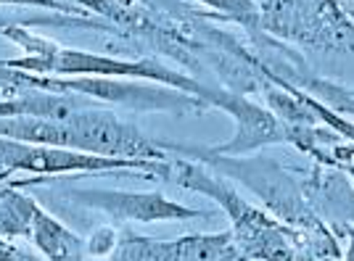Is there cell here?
<instances>
[{"instance_id":"11","label":"cell","mask_w":354,"mask_h":261,"mask_svg":"<svg viewBox=\"0 0 354 261\" xmlns=\"http://www.w3.org/2000/svg\"><path fill=\"white\" fill-rule=\"evenodd\" d=\"M177 261H249L233 240V232L185 235L175 240Z\"/></svg>"},{"instance_id":"20","label":"cell","mask_w":354,"mask_h":261,"mask_svg":"<svg viewBox=\"0 0 354 261\" xmlns=\"http://www.w3.org/2000/svg\"><path fill=\"white\" fill-rule=\"evenodd\" d=\"M0 98H6V93H3V90H0Z\"/></svg>"},{"instance_id":"3","label":"cell","mask_w":354,"mask_h":261,"mask_svg":"<svg viewBox=\"0 0 354 261\" xmlns=\"http://www.w3.org/2000/svg\"><path fill=\"white\" fill-rule=\"evenodd\" d=\"M172 177L180 188H188L193 193L209 195L222 206V211L233 222V240L241 248L246 259L259 261H291L294 251L286 238L283 224L270 219L257 206L246 203L236 190L227 185L225 177H217L204 164L193 161H175L172 164Z\"/></svg>"},{"instance_id":"2","label":"cell","mask_w":354,"mask_h":261,"mask_svg":"<svg viewBox=\"0 0 354 261\" xmlns=\"http://www.w3.org/2000/svg\"><path fill=\"white\" fill-rule=\"evenodd\" d=\"M3 37L16 43L24 56L19 58H0L6 69H19L30 74H45V77H122V79H143L153 85H167L183 90L188 95H196L204 101L207 85L193 79L180 69H172L156 58H138V61H124V58L101 56V53H88L77 48H64L48 37H40L24 27H3Z\"/></svg>"},{"instance_id":"4","label":"cell","mask_w":354,"mask_h":261,"mask_svg":"<svg viewBox=\"0 0 354 261\" xmlns=\"http://www.w3.org/2000/svg\"><path fill=\"white\" fill-rule=\"evenodd\" d=\"M30 90L48 93H77L111 108L130 111H162V114H204L207 101L188 95L183 90L167 85H153L143 79H122V77H45L30 74Z\"/></svg>"},{"instance_id":"14","label":"cell","mask_w":354,"mask_h":261,"mask_svg":"<svg viewBox=\"0 0 354 261\" xmlns=\"http://www.w3.org/2000/svg\"><path fill=\"white\" fill-rule=\"evenodd\" d=\"M196 3L217 11L225 19H233L243 27L259 29V6H257V0H196Z\"/></svg>"},{"instance_id":"15","label":"cell","mask_w":354,"mask_h":261,"mask_svg":"<svg viewBox=\"0 0 354 261\" xmlns=\"http://www.w3.org/2000/svg\"><path fill=\"white\" fill-rule=\"evenodd\" d=\"M119 246V232L114 227H98L93 230V235L85 243V251H88L93 259H109Z\"/></svg>"},{"instance_id":"5","label":"cell","mask_w":354,"mask_h":261,"mask_svg":"<svg viewBox=\"0 0 354 261\" xmlns=\"http://www.w3.org/2000/svg\"><path fill=\"white\" fill-rule=\"evenodd\" d=\"M169 151H180L196 156L198 164L209 166L212 172H217L225 180L241 182L246 190H251L267 209L281 219V222H294L304 224L310 222V209L304 203V193L296 185V180L283 169L281 164L265 156H222L212 153L209 148H193V145H164Z\"/></svg>"},{"instance_id":"18","label":"cell","mask_w":354,"mask_h":261,"mask_svg":"<svg viewBox=\"0 0 354 261\" xmlns=\"http://www.w3.org/2000/svg\"><path fill=\"white\" fill-rule=\"evenodd\" d=\"M19 256L24 261H45V259H40V256H32V253H21V251H19Z\"/></svg>"},{"instance_id":"7","label":"cell","mask_w":354,"mask_h":261,"mask_svg":"<svg viewBox=\"0 0 354 261\" xmlns=\"http://www.w3.org/2000/svg\"><path fill=\"white\" fill-rule=\"evenodd\" d=\"M48 188V185H45ZM43 201L50 211L64 209H85L101 211L114 222H191V219H212V211L191 209L185 203L167 198L164 193H130V190H106V188H64L45 190Z\"/></svg>"},{"instance_id":"9","label":"cell","mask_w":354,"mask_h":261,"mask_svg":"<svg viewBox=\"0 0 354 261\" xmlns=\"http://www.w3.org/2000/svg\"><path fill=\"white\" fill-rule=\"evenodd\" d=\"M98 101L77 95V93H48V90H24L16 95L0 98V119L3 116H32V119H50L64 122L72 114L90 108Z\"/></svg>"},{"instance_id":"19","label":"cell","mask_w":354,"mask_h":261,"mask_svg":"<svg viewBox=\"0 0 354 261\" xmlns=\"http://www.w3.org/2000/svg\"><path fill=\"white\" fill-rule=\"evenodd\" d=\"M11 174H14V172H6V169H0V188H3V182H6Z\"/></svg>"},{"instance_id":"13","label":"cell","mask_w":354,"mask_h":261,"mask_svg":"<svg viewBox=\"0 0 354 261\" xmlns=\"http://www.w3.org/2000/svg\"><path fill=\"white\" fill-rule=\"evenodd\" d=\"M111 261H177L175 240L162 243V240L124 232L119 238L117 251L111 253Z\"/></svg>"},{"instance_id":"16","label":"cell","mask_w":354,"mask_h":261,"mask_svg":"<svg viewBox=\"0 0 354 261\" xmlns=\"http://www.w3.org/2000/svg\"><path fill=\"white\" fill-rule=\"evenodd\" d=\"M0 6H27V8H48V11H61V14H82L77 3L69 0H0Z\"/></svg>"},{"instance_id":"8","label":"cell","mask_w":354,"mask_h":261,"mask_svg":"<svg viewBox=\"0 0 354 261\" xmlns=\"http://www.w3.org/2000/svg\"><path fill=\"white\" fill-rule=\"evenodd\" d=\"M204 101L209 106H217L225 114L236 122V132L227 143L209 145L212 153H222V156H246L251 151H259L267 145L291 143V132L288 124H283L278 116L270 108H262L259 103L246 98L243 93H233V90H217V87H207Z\"/></svg>"},{"instance_id":"17","label":"cell","mask_w":354,"mask_h":261,"mask_svg":"<svg viewBox=\"0 0 354 261\" xmlns=\"http://www.w3.org/2000/svg\"><path fill=\"white\" fill-rule=\"evenodd\" d=\"M0 261H24V259L19 256V251H16L8 240H3V238H0Z\"/></svg>"},{"instance_id":"12","label":"cell","mask_w":354,"mask_h":261,"mask_svg":"<svg viewBox=\"0 0 354 261\" xmlns=\"http://www.w3.org/2000/svg\"><path fill=\"white\" fill-rule=\"evenodd\" d=\"M35 209H37V201L19 193V188L14 185L0 188V238L8 243L19 238L30 240Z\"/></svg>"},{"instance_id":"6","label":"cell","mask_w":354,"mask_h":261,"mask_svg":"<svg viewBox=\"0 0 354 261\" xmlns=\"http://www.w3.org/2000/svg\"><path fill=\"white\" fill-rule=\"evenodd\" d=\"M0 169L6 172H30L48 174V177H85V174H109V172H135L138 177H169V161H146V159H109L95 153H80L66 148H48L32 145L11 137H0Z\"/></svg>"},{"instance_id":"1","label":"cell","mask_w":354,"mask_h":261,"mask_svg":"<svg viewBox=\"0 0 354 261\" xmlns=\"http://www.w3.org/2000/svg\"><path fill=\"white\" fill-rule=\"evenodd\" d=\"M0 137L48 145V148H66L80 153H95L109 159L167 161L162 143L146 137L135 124L119 119L111 111V106H104V103L82 108L64 122L32 119V116H3Z\"/></svg>"},{"instance_id":"10","label":"cell","mask_w":354,"mask_h":261,"mask_svg":"<svg viewBox=\"0 0 354 261\" xmlns=\"http://www.w3.org/2000/svg\"><path fill=\"white\" fill-rule=\"evenodd\" d=\"M30 240L45 261H85V253H88L85 240L40 203L32 217Z\"/></svg>"}]
</instances>
